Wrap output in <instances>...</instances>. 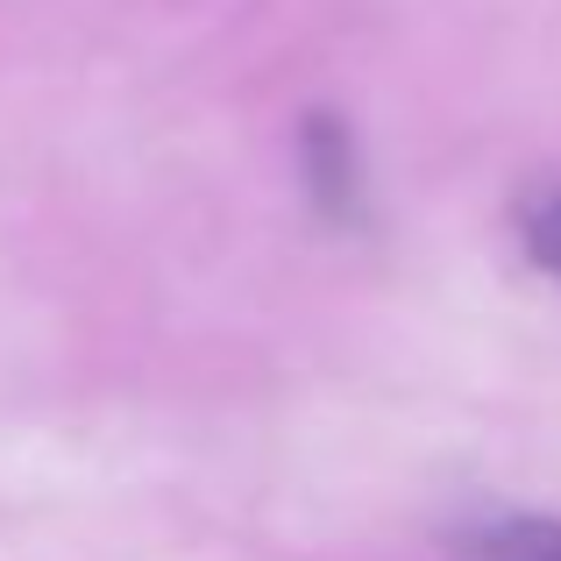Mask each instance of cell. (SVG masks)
Segmentation results:
<instances>
[{
	"instance_id": "cell-3",
	"label": "cell",
	"mask_w": 561,
	"mask_h": 561,
	"mask_svg": "<svg viewBox=\"0 0 561 561\" xmlns=\"http://www.w3.org/2000/svg\"><path fill=\"white\" fill-rule=\"evenodd\" d=\"M519 228H526V256H534L548 277H561V192H540V199L519 214Z\"/></svg>"
},
{
	"instance_id": "cell-1",
	"label": "cell",
	"mask_w": 561,
	"mask_h": 561,
	"mask_svg": "<svg viewBox=\"0 0 561 561\" xmlns=\"http://www.w3.org/2000/svg\"><path fill=\"white\" fill-rule=\"evenodd\" d=\"M306 179H313V199L328 206L334 220L363 206V179H356V142L334 114H313L306 122Z\"/></svg>"
},
{
	"instance_id": "cell-2",
	"label": "cell",
	"mask_w": 561,
	"mask_h": 561,
	"mask_svg": "<svg viewBox=\"0 0 561 561\" xmlns=\"http://www.w3.org/2000/svg\"><path fill=\"white\" fill-rule=\"evenodd\" d=\"M455 561H561V519H491L455 548Z\"/></svg>"
}]
</instances>
